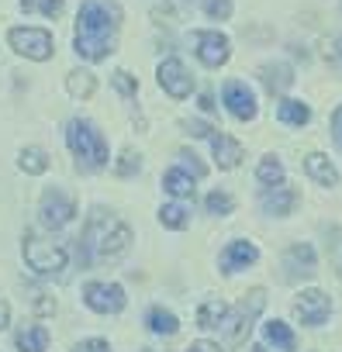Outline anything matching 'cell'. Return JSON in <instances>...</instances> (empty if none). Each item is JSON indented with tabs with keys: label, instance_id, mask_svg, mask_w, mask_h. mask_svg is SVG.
<instances>
[{
	"label": "cell",
	"instance_id": "obj_1",
	"mask_svg": "<svg viewBox=\"0 0 342 352\" xmlns=\"http://www.w3.org/2000/svg\"><path fill=\"white\" fill-rule=\"evenodd\" d=\"M118 21H121V11L111 0H83L80 18H76V52L90 63L111 56L114 38H118Z\"/></svg>",
	"mask_w": 342,
	"mask_h": 352
},
{
	"label": "cell",
	"instance_id": "obj_2",
	"mask_svg": "<svg viewBox=\"0 0 342 352\" xmlns=\"http://www.w3.org/2000/svg\"><path fill=\"white\" fill-rule=\"evenodd\" d=\"M128 242H131V232H128L118 218H111V214L97 211V214L90 218L87 232H83L80 249H83V259H107V256L125 252V249H128Z\"/></svg>",
	"mask_w": 342,
	"mask_h": 352
},
{
	"label": "cell",
	"instance_id": "obj_3",
	"mask_svg": "<svg viewBox=\"0 0 342 352\" xmlns=\"http://www.w3.org/2000/svg\"><path fill=\"white\" fill-rule=\"evenodd\" d=\"M66 142L83 169H104L107 166V138L90 124V121H70L66 124Z\"/></svg>",
	"mask_w": 342,
	"mask_h": 352
},
{
	"label": "cell",
	"instance_id": "obj_4",
	"mask_svg": "<svg viewBox=\"0 0 342 352\" xmlns=\"http://www.w3.org/2000/svg\"><path fill=\"white\" fill-rule=\"evenodd\" d=\"M8 42L14 52H21L25 59H35V63H45L52 56V35L45 28H11Z\"/></svg>",
	"mask_w": 342,
	"mask_h": 352
},
{
	"label": "cell",
	"instance_id": "obj_5",
	"mask_svg": "<svg viewBox=\"0 0 342 352\" xmlns=\"http://www.w3.org/2000/svg\"><path fill=\"white\" fill-rule=\"evenodd\" d=\"M25 259L35 273H59L66 266V249L52 245V242H42L39 235H28L25 239Z\"/></svg>",
	"mask_w": 342,
	"mask_h": 352
},
{
	"label": "cell",
	"instance_id": "obj_6",
	"mask_svg": "<svg viewBox=\"0 0 342 352\" xmlns=\"http://www.w3.org/2000/svg\"><path fill=\"white\" fill-rule=\"evenodd\" d=\"M263 304H266V294H263V290H249V294H246V300L235 307V314H232V321H228V342H232V345H239V342L249 335L253 318L263 311Z\"/></svg>",
	"mask_w": 342,
	"mask_h": 352
},
{
	"label": "cell",
	"instance_id": "obj_7",
	"mask_svg": "<svg viewBox=\"0 0 342 352\" xmlns=\"http://www.w3.org/2000/svg\"><path fill=\"white\" fill-rule=\"evenodd\" d=\"M83 300L90 311L97 314H118L125 307V290L118 283H87L83 290Z\"/></svg>",
	"mask_w": 342,
	"mask_h": 352
},
{
	"label": "cell",
	"instance_id": "obj_8",
	"mask_svg": "<svg viewBox=\"0 0 342 352\" xmlns=\"http://www.w3.org/2000/svg\"><path fill=\"white\" fill-rule=\"evenodd\" d=\"M194 49L208 69H218L228 63V38L222 32H194Z\"/></svg>",
	"mask_w": 342,
	"mask_h": 352
},
{
	"label": "cell",
	"instance_id": "obj_9",
	"mask_svg": "<svg viewBox=\"0 0 342 352\" xmlns=\"http://www.w3.org/2000/svg\"><path fill=\"white\" fill-rule=\"evenodd\" d=\"M39 214H42V221H45L49 228H63V225H70V218L76 214V204H73L63 190H45Z\"/></svg>",
	"mask_w": 342,
	"mask_h": 352
},
{
	"label": "cell",
	"instance_id": "obj_10",
	"mask_svg": "<svg viewBox=\"0 0 342 352\" xmlns=\"http://www.w3.org/2000/svg\"><path fill=\"white\" fill-rule=\"evenodd\" d=\"M159 87H162L169 97L184 100V97L191 94L194 80L187 76V69H184V63H180V59H166V63L159 66Z\"/></svg>",
	"mask_w": 342,
	"mask_h": 352
},
{
	"label": "cell",
	"instance_id": "obj_11",
	"mask_svg": "<svg viewBox=\"0 0 342 352\" xmlns=\"http://www.w3.org/2000/svg\"><path fill=\"white\" fill-rule=\"evenodd\" d=\"M222 97H225V107H228L239 121H253V118H256V97H253V90H249L246 83H239V80L225 83Z\"/></svg>",
	"mask_w": 342,
	"mask_h": 352
},
{
	"label": "cell",
	"instance_id": "obj_12",
	"mask_svg": "<svg viewBox=\"0 0 342 352\" xmlns=\"http://www.w3.org/2000/svg\"><path fill=\"white\" fill-rule=\"evenodd\" d=\"M294 311H297L301 324H321V321L328 318V311H332V300H328L321 290H304V294L297 297Z\"/></svg>",
	"mask_w": 342,
	"mask_h": 352
},
{
	"label": "cell",
	"instance_id": "obj_13",
	"mask_svg": "<svg viewBox=\"0 0 342 352\" xmlns=\"http://www.w3.org/2000/svg\"><path fill=\"white\" fill-rule=\"evenodd\" d=\"M284 270H287V280H297V276H311L314 273V249L311 245H290L287 256H284Z\"/></svg>",
	"mask_w": 342,
	"mask_h": 352
},
{
	"label": "cell",
	"instance_id": "obj_14",
	"mask_svg": "<svg viewBox=\"0 0 342 352\" xmlns=\"http://www.w3.org/2000/svg\"><path fill=\"white\" fill-rule=\"evenodd\" d=\"M259 259V249L253 245V242H232L225 252H222V270L225 273H235V270H242V266H253Z\"/></svg>",
	"mask_w": 342,
	"mask_h": 352
},
{
	"label": "cell",
	"instance_id": "obj_15",
	"mask_svg": "<svg viewBox=\"0 0 342 352\" xmlns=\"http://www.w3.org/2000/svg\"><path fill=\"white\" fill-rule=\"evenodd\" d=\"M211 152H215V159H218V166H222V169H235V166H239V159H242V145H239L235 138L222 135V131H215V135H211Z\"/></svg>",
	"mask_w": 342,
	"mask_h": 352
},
{
	"label": "cell",
	"instance_id": "obj_16",
	"mask_svg": "<svg viewBox=\"0 0 342 352\" xmlns=\"http://www.w3.org/2000/svg\"><path fill=\"white\" fill-rule=\"evenodd\" d=\"M304 169H308L311 180H318L321 187H335V184H339V173H335V166H332L321 152H311V155L304 159Z\"/></svg>",
	"mask_w": 342,
	"mask_h": 352
},
{
	"label": "cell",
	"instance_id": "obj_17",
	"mask_svg": "<svg viewBox=\"0 0 342 352\" xmlns=\"http://www.w3.org/2000/svg\"><path fill=\"white\" fill-rule=\"evenodd\" d=\"M294 204H297V190L294 187H273V190L263 194V208L270 214H290Z\"/></svg>",
	"mask_w": 342,
	"mask_h": 352
},
{
	"label": "cell",
	"instance_id": "obj_18",
	"mask_svg": "<svg viewBox=\"0 0 342 352\" xmlns=\"http://www.w3.org/2000/svg\"><path fill=\"white\" fill-rule=\"evenodd\" d=\"M162 187H166V194H173V197H191L194 194V176L184 166H173V169H166Z\"/></svg>",
	"mask_w": 342,
	"mask_h": 352
},
{
	"label": "cell",
	"instance_id": "obj_19",
	"mask_svg": "<svg viewBox=\"0 0 342 352\" xmlns=\"http://www.w3.org/2000/svg\"><path fill=\"white\" fill-rule=\"evenodd\" d=\"M18 349L21 352H45L49 349V328H42V324L21 328L18 331Z\"/></svg>",
	"mask_w": 342,
	"mask_h": 352
},
{
	"label": "cell",
	"instance_id": "obj_20",
	"mask_svg": "<svg viewBox=\"0 0 342 352\" xmlns=\"http://www.w3.org/2000/svg\"><path fill=\"white\" fill-rule=\"evenodd\" d=\"M277 118H280L284 124L301 128V124H308V121H311V107H308V104H301V100H280Z\"/></svg>",
	"mask_w": 342,
	"mask_h": 352
},
{
	"label": "cell",
	"instance_id": "obj_21",
	"mask_svg": "<svg viewBox=\"0 0 342 352\" xmlns=\"http://www.w3.org/2000/svg\"><path fill=\"white\" fill-rule=\"evenodd\" d=\"M263 335H266L280 352H294V349H297V338H294V331H290L284 321H266V324H263Z\"/></svg>",
	"mask_w": 342,
	"mask_h": 352
},
{
	"label": "cell",
	"instance_id": "obj_22",
	"mask_svg": "<svg viewBox=\"0 0 342 352\" xmlns=\"http://www.w3.org/2000/svg\"><path fill=\"white\" fill-rule=\"evenodd\" d=\"M66 90H70L73 97L87 100V97H94V90H97V80H94V73H87V69H73V73L66 76Z\"/></svg>",
	"mask_w": 342,
	"mask_h": 352
},
{
	"label": "cell",
	"instance_id": "obj_23",
	"mask_svg": "<svg viewBox=\"0 0 342 352\" xmlns=\"http://www.w3.org/2000/svg\"><path fill=\"white\" fill-rule=\"evenodd\" d=\"M225 318H228V304H225V300H208V304H201V311H197V324H201V328H218Z\"/></svg>",
	"mask_w": 342,
	"mask_h": 352
},
{
	"label": "cell",
	"instance_id": "obj_24",
	"mask_svg": "<svg viewBox=\"0 0 342 352\" xmlns=\"http://www.w3.org/2000/svg\"><path fill=\"white\" fill-rule=\"evenodd\" d=\"M145 321H149V328H152L156 335H177V328H180V324H177V318L169 314L166 307H152Z\"/></svg>",
	"mask_w": 342,
	"mask_h": 352
},
{
	"label": "cell",
	"instance_id": "obj_25",
	"mask_svg": "<svg viewBox=\"0 0 342 352\" xmlns=\"http://www.w3.org/2000/svg\"><path fill=\"white\" fill-rule=\"evenodd\" d=\"M290 66H284V63H277V66H263V83H266V90L273 94V90H287L290 87Z\"/></svg>",
	"mask_w": 342,
	"mask_h": 352
},
{
	"label": "cell",
	"instance_id": "obj_26",
	"mask_svg": "<svg viewBox=\"0 0 342 352\" xmlns=\"http://www.w3.org/2000/svg\"><path fill=\"white\" fill-rule=\"evenodd\" d=\"M256 176H259L263 184H270V187H280V180H284V166H280V159H277V155H266V159L259 162Z\"/></svg>",
	"mask_w": 342,
	"mask_h": 352
},
{
	"label": "cell",
	"instance_id": "obj_27",
	"mask_svg": "<svg viewBox=\"0 0 342 352\" xmlns=\"http://www.w3.org/2000/svg\"><path fill=\"white\" fill-rule=\"evenodd\" d=\"M159 221H162L166 228H184V225L191 221V208H184V204H166V208L159 211Z\"/></svg>",
	"mask_w": 342,
	"mask_h": 352
},
{
	"label": "cell",
	"instance_id": "obj_28",
	"mask_svg": "<svg viewBox=\"0 0 342 352\" xmlns=\"http://www.w3.org/2000/svg\"><path fill=\"white\" fill-rule=\"evenodd\" d=\"M18 162H21V169H25V173H35V176L49 169V155H45L42 148H35V145H32V148H25Z\"/></svg>",
	"mask_w": 342,
	"mask_h": 352
},
{
	"label": "cell",
	"instance_id": "obj_29",
	"mask_svg": "<svg viewBox=\"0 0 342 352\" xmlns=\"http://www.w3.org/2000/svg\"><path fill=\"white\" fill-rule=\"evenodd\" d=\"M204 208L211 211V214H232V208H235V201L225 194V190H215V194H208V201H204Z\"/></svg>",
	"mask_w": 342,
	"mask_h": 352
},
{
	"label": "cell",
	"instance_id": "obj_30",
	"mask_svg": "<svg viewBox=\"0 0 342 352\" xmlns=\"http://www.w3.org/2000/svg\"><path fill=\"white\" fill-rule=\"evenodd\" d=\"M25 11H42L49 18H59L63 14V0H21Z\"/></svg>",
	"mask_w": 342,
	"mask_h": 352
},
{
	"label": "cell",
	"instance_id": "obj_31",
	"mask_svg": "<svg viewBox=\"0 0 342 352\" xmlns=\"http://www.w3.org/2000/svg\"><path fill=\"white\" fill-rule=\"evenodd\" d=\"M204 11L218 21H228L232 18V0H204Z\"/></svg>",
	"mask_w": 342,
	"mask_h": 352
},
{
	"label": "cell",
	"instance_id": "obj_32",
	"mask_svg": "<svg viewBox=\"0 0 342 352\" xmlns=\"http://www.w3.org/2000/svg\"><path fill=\"white\" fill-rule=\"evenodd\" d=\"M114 169H118V176H131V173H138V152L125 148V152H121V162H118Z\"/></svg>",
	"mask_w": 342,
	"mask_h": 352
},
{
	"label": "cell",
	"instance_id": "obj_33",
	"mask_svg": "<svg viewBox=\"0 0 342 352\" xmlns=\"http://www.w3.org/2000/svg\"><path fill=\"white\" fill-rule=\"evenodd\" d=\"M180 166L194 176V180H201V176L208 173V166H204V162H197V155H191V152H180Z\"/></svg>",
	"mask_w": 342,
	"mask_h": 352
},
{
	"label": "cell",
	"instance_id": "obj_34",
	"mask_svg": "<svg viewBox=\"0 0 342 352\" xmlns=\"http://www.w3.org/2000/svg\"><path fill=\"white\" fill-rule=\"evenodd\" d=\"M114 87H118L125 97H135V94H138V83H135L125 69H118V73H114Z\"/></svg>",
	"mask_w": 342,
	"mask_h": 352
},
{
	"label": "cell",
	"instance_id": "obj_35",
	"mask_svg": "<svg viewBox=\"0 0 342 352\" xmlns=\"http://www.w3.org/2000/svg\"><path fill=\"white\" fill-rule=\"evenodd\" d=\"M73 352H111V349H107L104 338H87V342H80Z\"/></svg>",
	"mask_w": 342,
	"mask_h": 352
},
{
	"label": "cell",
	"instance_id": "obj_36",
	"mask_svg": "<svg viewBox=\"0 0 342 352\" xmlns=\"http://www.w3.org/2000/svg\"><path fill=\"white\" fill-rule=\"evenodd\" d=\"M187 131H191L194 138H211V135H215V128L204 124V121H187Z\"/></svg>",
	"mask_w": 342,
	"mask_h": 352
},
{
	"label": "cell",
	"instance_id": "obj_37",
	"mask_svg": "<svg viewBox=\"0 0 342 352\" xmlns=\"http://www.w3.org/2000/svg\"><path fill=\"white\" fill-rule=\"evenodd\" d=\"M187 352H222V345H218V342L201 338V342H191V345H187Z\"/></svg>",
	"mask_w": 342,
	"mask_h": 352
},
{
	"label": "cell",
	"instance_id": "obj_38",
	"mask_svg": "<svg viewBox=\"0 0 342 352\" xmlns=\"http://www.w3.org/2000/svg\"><path fill=\"white\" fill-rule=\"evenodd\" d=\"M332 135H335V142H339V148H342V107L332 114Z\"/></svg>",
	"mask_w": 342,
	"mask_h": 352
},
{
	"label": "cell",
	"instance_id": "obj_39",
	"mask_svg": "<svg viewBox=\"0 0 342 352\" xmlns=\"http://www.w3.org/2000/svg\"><path fill=\"white\" fill-rule=\"evenodd\" d=\"M332 63H335V69L342 73V35L335 38V49H332Z\"/></svg>",
	"mask_w": 342,
	"mask_h": 352
},
{
	"label": "cell",
	"instance_id": "obj_40",
	"mask_svg": "<svg viewBox=\"0 0 342 352\" xmlns=\"http://www.w3.org/2000/svg\"><path fill=\"white\" fill-rule=\"evenodd\" d=\"M8 318H11V307L0 300V328H8Z\"/></svg>",
	"mask_w": 342,
	"mask_h": 352
},
{
	"label": "cell",
	"instance_id": "obj_41",
	"mask_svg": "<svg viewBox=\"0 0 342 352\" xmlns=\"http://www.w3.org/2000/svg\"><path fill=\"white\" fill-rule=\"evenodd\" d=\"M169 4H173V8H177V11L184 14V8H187V0H169Z\"/></svg>",
	"mask_w": 342,
	"mask_h": 352
},
{
	"label": "cell",
	"instance_id": "obj_42",
	"mask_svg": "<svg viewBox=\"0 0 342 352\" xmlns=\"http://www.w3.org/2000/svg\"><path fill=\"white\" fill-rule=\"evenodd\" d=\"M249 352H266V349H263V345H253V349H249Z\"/></svg>",
	"mask_w": 342,
	"mask_h": 352
}]
</instances>
